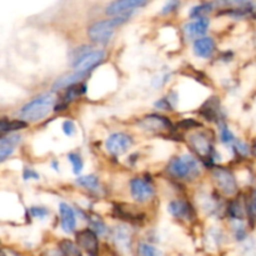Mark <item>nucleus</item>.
Returning <instances> with one entry per match:
<instances>
[{
  "instance_id": "1",
  "label": "nucleus",
  "mask_w": 256,
  "mask_h": 256,
  "mask_svg": "<svg viewBox=\"0 0 256 256\" xmlns=\"http://www.w3.org/2000/svg\"><path fill=\"white\" fill-rule=\"evenodd\" d=\"M130 16H132V12L115 15V16L109 18V19L99 20V22L90 25V28L88 29V36L95 44H108L112 38V35H114L115 30L122 26V24H125L130 19Z\"/></svg>"
},
{
  "instance_id": "2",
  "label": "nucleus",
  "mask_w": 256,
  "mask_h": 256,
  "mask_svg": "<svg viewBox=\"0 0 256 256\" xmlns=\"http://www.w3.org/2000/svg\"><path fill=\"white\" fill-rule=\"evenodd\" d=\"M55 100L56 99H55L52 92H44V94L38 95L36 98L26 102L18 112V114L25 122H36L49 115L52 108L55 106Z\"/></svg>"
},
{
  "instance_id": "3",
  "label": "nucleus",
  "mask_w": 256,
  "mask_h": 256,
  "mask_svg": "<svg viewBox=\"0 0 256 256\" xmlns=\"http://www.w3.org/2000/svg\"><path fill=\"white\" fill-rule=\"evenodd\" d=\"M168 172L176 179H195L200 174L199 162L190 155L175 156L168 165Z\"/></svg>"
},
{
  "instance_id": "4",
  "label": "nucleus",
  "mask_w": 256,
  "mask_h": 256,
  "mask_svg": "<svg viewBox=\"0 0 256 256\" xmlns=\"http://www.w3.org/2000/svg\"><path fill=\"white\" fill-rule=\"evenodd\" d=\"M189 145L192 149V152L202 159L204 162H210L212 164L214 162V148H212V140L208 136L205 132H196L189 135Z\"/></svg>"
},
{
  "instance_id": "5",
  "label": "nucleus",
  "mask_w": 256,
  "mask_h": 256,
  "mask_svg": "<svg viewBox=\"0 0 256 256\" xmlns=\"http://www.w3.org/2000/svg\"><path fill=\"white\" fill-rule=\"evenodd\" d=\"M212 178H214L215 184L222 194L232 196L238 192L236 179H235L234 174L226 168H215L214 172H212Z\"/></svg>"
},
{
  "instance_id": "6",
  "label": "nucleus",
  "mask_w": 256,
  "mask_h": 256,
  "mask_svg": "<svg viewBox=\"0 0 256 256\" xmlns=\"http://www.w3.org/2000/svg\"><path fill=\"white\" fill-rule=\"evenodd\" d=\"M105 58V52L102 49L98 50H89L85 54L80 55L79 58L74 59L72 62V68H74V72H84L88 74L92 68H95L96 65H99L100 62L104 60Z\"/></svg>"
},
{
  "instance_id": "7",
  "label": "nucleus",
  "mask_w": 256,
  "mask_h": 256,
  "mask_svg": "<svg viewBox=\"0 0 256 256\" xmlns=\"http://www.w3.org/2000/svg\"><path fill=\"white\" fill-rule=\"evenodd\" d=\"M132 146V138L125 132H114L105 142L108 152L114 156H119L126 152Z\"/></svg>"
},
{
  "instance_id": "8",
  "label": "nucleus",
  "mask_w": 256,
  "mask_h": 256,
  "mask_svg": "<svg viewBox=\"0 0 256 256\" xmlns=\"http://www.w3.org/2000/svg\"><path fill=\"white\" fill-rule=\"evenodd\" d=\"M130 192L135 202H145L154 196V186L144 178H134L130 182Z\"/></svg>"
},
{
  "instance_id": "9",
  "label": "nucleus",
  "mask_w": 256,
  "mask_h": 256,
  "mask_svg": "<svg viewBox=\"0 0 256 256\" xmlns=\"http://www.w3.org/2000/svg\"><path fill=\"white\" fill-rule=\"evenodd\" d=\"M148 2L149 0H114V2L108 5L105 12L109 16L128 14V12H132V10L145 6Z\"/></svg>"
},
{
  "instance_id": "10",
  "label": "nucleus",
  "mask_w": 256,
  "mask_h": 256,
  "mask_svg": "<svg viewBox=\"0 0 256 256\" xmlns=\"http://www.w3.org/2000/svg\"><path fill=\"white\" fill-rule=\"evenodd\" d=\"M140 126L148 132H164L172 128V122L169 119L162 115H148L140 122Z\"/></svg>"
},
{
  "instance_id": "11",
  "label": "nucleus",
  "mask_w": 256,
  "mask_h": 256,
  "mask_svg": "<svg viewBox=\"0 0 256 256\" xmlns=\"http://www.w3.org/2000/svg\"><path fill=\"white\" fill-rule=\"evenodd\" d=\"M78 244L82 248V249L86 250L89 254L95 255L99 250V242H98L96 234H95L94 230H82L79 234L76 235Z\"/></svg>"
},
{
  "instance_id": "12",
  "label": "nucleus",
  "mask_w": 256,
  "mask_h": 256,
  "mask_svg": "<svg viewBox=\"0 0 256 256\" xmlns=\"http://www.w3.org/2000/svg\"><path fill=\"white\" fill-rule=\"evenodd\" d=\"M168 210L170 214L178 219H192L195 215L194 209L189 202H184V200H172L169 205H168Z\"/></svg>"
},
{
  "instance_id": "13",
  "label": "nucleus",
  "mask_w": 256,
  "mask_h": 256,
  "mask_svg": "<svg viewBox=\"0 0 256 256\" xmlns=\"http://www.w3.org/2000/svg\"><path fill=\"white\" fill-rule=\"evenodd\" d=\"M209 19L205 16L196 18L194 22H188L184 26V32L189 39H195V38H202L209 29Z\"/></svg>"
},
{
  "instance_id": "14",
  "label": "nucleus",
  "mask_w": 256,
  "mask_h": 256,
  "mask_svg": "<svg viewBox=\"0 0 256 256\" xmlns=\"http://www.w3.org/2000/svg\"><path fill=\"white\" fill-rule=\"evenodd\" d=\"M59 212L60 219H62V229L66 234L74 232L75 228H76V215H75L74 210L65 202H60Z\"/></svg>"
},
{
  "instance_id": "15",
  "label": "nucleus",
  "mask_w": 256,
  "mask_h": 256,
  "mask_svg": "<svg viewBox=\"0 0 256 256\" xmlns=\"http://www.w3.org/2000/svg\"><path fill=\"white\" fill-rule=\"evenodd\" d=\"M192 50H194L195 55L199 58H210L215 50V42L212 38L210 36H202L198 38L195 40L194 45H192Z\"/></svg>"
},
{
  "instance_id": "16",
  "label": "nucleus",
  "mask_w": 256,
  "mask_h": 256,
  "mask_svg": "<svg viewBox=\"0 0 256 256\" xmlns=\"http://www.w3.org/2000/svg\"><path fill=\"white\" fill-rule=\"evenodd\" d=\"M22 138L16 134L8 135V136H2L0 140V162H5L10 155L14 152L15 146L20 142Z\"/></svg>"
},
{
  "instance_id": "17",
  "label": "nucleus",
  "mask_w": 256,
  "mask_h": 256,
  "mask_svg": "<svg viewBox=\"0 0 256 256\" xmlns=\"http://www.w3.org/2000/svg\"><path fill=\"white\" fill-rule=\"evenodd\" d=\"M28 126V122L22 119H14V120H9L2 118V122H0V130L2 132H16V130H22L25 129Z\"/></svg>"
},
{
  "instance_id": "18",
  "label": "nucleus",
  "mask_w": 256,
  "mask_h": 256,
  "mask_svg": "<svg viewBox=\"0 0 256 256\" xmlns=\"http://www.w3.org/2000/svg\"><path fill=\"white\" fill-rule=\"evenodd\" d=\"M86 74L84 72H74L72 74L65 75V76L59 78V79L55 82L54 84V89H62V88H68L72 84H76L78 82L82 80V76H85Z\"/></svg>"
},
{
  "instance_id": "19",
  "label": "nucleus",
  "mask_w": 256,
  "mask_h": 256,
  "mask_svg": "<svg viewBox=\"0 0 256 256\" xmlns=\"http://www.w3.org/2000/svg\"><path fill=\"white\" fill-rule=\"evenodd\" d=\"M86 90V86L84 84H72L70 86L66 88V92L64 94V102L65 104H68L72 100L76 99V98H80Z\"/></svg>"
},
{
  "instance_id": "20",
  "label": "nucleus",
  "mask_w": 256,
  "mask_h": 256,
  "mask_svg": "<svg viewBox=\"0 0 256 256\" xmlns=\"http://www.w3.org/2000/svg\"><path fill=\"white\" fill-rule=\"evenodd\" d=\"M219 112H220V105L216 99L209 100V102L202 106V114H204L205 118L209 120L216 119L218 115H219Z\"/></svg>"
},
{
  "instance_id": "21",
  "label": "nucleus",
  "mask_w": 256,
  "mask_h": 256,
  "mask_svg": "<svg viewBox=\"0 0 256 256\" xmlns=\"http://www.w3.org/2000/svg\"><path fill=\"white\" fill-rule=\"evenodd\" d=\"M76 182L80 186L85 188L88 190H98L100 186V182L98 176L95 175H84V176H79L76 179Z\"/></svg>"
},
{
  "instance_id": "22",
  "label": "nucleus",
  "mask_w": 256,
  "mask_h": 256,
  "mask_svg": "<svg viewBox=\"0 0 256 256\" xmlns=\"http://www.w3.org/2000/svg\"><path fill=\"white\" fill-rule=\"evenodd\" d=\"M60 252L64 256H82L79 248L70 240H62L59 245Z\"/></svg>"
},
{
  "instance_id": "23",
  "label": "nucleus",
  "mask_w": 256,
  "mask_h": 256,
  "mask_svg": "<svg viewBox=\"0 0 256 256\" xmlns=\"http://www.w3.org/2000/svg\"><path fill=\"white\" fill-rule=\"evenodd\" d=\"M68 160L72 162V172H74L75 175H79L82 170V156H80L78 152H70V154H68Z\"/></svg>"
},
{
  "instance_id": "24",
  "label": "nucleus",
  "mask_w": 256,
  "mask_h": 256,
  "mask_svg": "<svg viewBox=\"0 0 256 256\" xmlns=\"http://www.w3.org/2000/svg\"><path fill=\"white\" fill-rule=\"evenodd\" d=\"M212 10V4H202V5H198V6H194L190 12V16L192 18H202L210 12Z\"/></svg>"
},
{
  "instance_id": "25",
  "label": "nucleus",
  "mask_w": 256,
  "mask_h": 256,
  "mask_svg": "<svg viewBox=\"0 0 256 256\" xmlns=\"http://www.w3.org/2000/svg\"><path fill=\"white\" fill-rule=\"evenodd\" d=\"M220 139L225 144H234L236 142L234 134L230 132V129L225 124H220Z\"/></svg>"
},
{
  "instance_id": "26",
  "label": "nucleus",
  "mask_w": 256,
  "mask_h": 256,
  "mask_svg": "<svg viewBox=\"0 0 256 256\" xmlns=\"http://www.w3.org/2000/svg\"><path fill=\"white\" fill-rule=\"evenodd\" d=\"M115 240H116L118 244L122 248H128L130 244L129 234H128L126 230L122 229V228H119V229L116 230V232H115Z\"/></svg>"
},
{
  "instance_id": "27",
  "label": "nucleus",
  "mask_w": 256,
  "mask_h": 256,
  "mask_svg": "<svg viewBox=\"0 0 256 256\" xmlns=\"http://www.w3.org/2000/svg\"><path fill=\"white\" fill-rule=\"evenodd\" d=\"M139 256H162V252L149 244H140L139 245Z\"/></svg>"
},
{
  "instance_id": "28",
  "label": "nucleus",
  "mask_w": 256,
  "mask_h": 256,
  "mask_svg": "<svg viewBox=\"0 0 256 256\" xmlns=\"http://www.w3.org/2000/svg\"><path fill=\"white\" fill-rule=\"evenodd\" d=\"M229 214L232 219H236V220L242 219V206H240L239 202H234L230 204Z\"/></svg>"
},
{
  "instance_id": "29",
  "label": "nucleus",
  "mask_w": 256,
  "mask_h": 256,
  "mask_svg": "<svg viewBox=\"0 0 256 256\" xmlns=\"http://www.w3.org/2000/svg\"><path fill=\"white\" fill-rule=\"evenodd\" d=\"M30 212H32V216L36 218V219H44V218H46L48 215H49V210L42 206H32V209H30Z\"/></svg>"
},
{
  "instance_id": "30",
  "label": "nucleus",
  "mask_w": 256,
  "mask_h": 256,
  "mask_svg": "<svg viewBox=\"0 0 256 256\" xmlns=\"http://www.w3.org/2000/svg\"><path fill=\"white\" fill-rule=\"evenodd\" d=\"M75 130H76V128H75V124L72 120H65L62 122V132L66 136H72L75 134Z\"/></svg>"
},
{
  "instance_id": "31",
  "label": "nucleus",
  "mask_w": 256,
  "mask_h": 256,
  "mask_svg": "<svg viewBox=\"0 0 256 256\" xmlns=\"http://www.w3.org/2000/svg\"><path fill=\"white\" fill-rule=\"evenodd\" d=\"M155 106H156L158 109H162V110H172V106H174V104H172V99H169V98H162V99H160L159 102H155Z\"/></svg>"
},
{
  "instance_id": "32",
  "label": "nucleus",
  "mask_w": 256,
  "mask_h": 256,
  "mask_svg": "<svg viewBox=\"0 0 256 256\" xmlns=\"http://www.w3.org/2000/svg\"><path fill=\"white\" fill-rule=\"evenodd\" d=\"M232 146H234L235 152H239L240 155H248V154H249V146H248V145L245 144L244 142L236 140V142L232 144Z\"/></svg>"
},
{
  "instance_id": "33",
  "label": "nucleus",
  "mask_w": 256,
  "mask_h": 256,
  "mask_svg": "<svg viewBox=\"0 0 256 256\" xmlns=\"http://www.w3.org/2000/svg\"><path fill=\"white\" fill-rule=\"evenodd\" d=\"M180 2L179 0H170V2H168L166 4L164 5V8H162V14H170V12H172L174 10H176V8L179 6Z\"/></svg>"
},
{
  "instance_id": "34",
  "label": "nucleus",
  "mask_w": 256,
  "mask_h": 256,
  "mask_svg": "<svg viewBox=\"0 0 256 256\" xmlns=\"http://www.w3.org/2000/svg\"><path fill=\"white\" fill-rule=\"evenodd\" d=\"M92 230H94L96 234H100L102 235L105 232V230H106V228H105L104 222H100V220H92Z\"/></svg>"
},
{
  "instance_id": "35",
  "label": "nucleus",
  "mask_w": 256,
  "mask_h": 256,
  "mask_svg": "<svg viewBox=\"0 0 256 256\" xmlns=\"http://www.w3.org/2000/svg\"><path fill=\"white\" fill-rule=\"evenodd\" d=\"M199 126V122H195L194 119H185L182 122H179V128L182 129H192V128Z\"/></svg>"
},
{
  "instance_id": "36",
  "label": "nucleus",
  "mask_w": 256,
  "mask_h": 256,
  "mask_svg": "<svg viewBox=\"0 0 256 256\" xmlns=\"http://www.w3.org/2000/svg\"><path fill=\"white\" fill-rule=\"evenodd\" d=\"M22 176H24V180H29V179L38 180L39 179V174H38L35 170L29 169V168H26V169L24 170V174H22Z\"/></svg>"
},
{
  "instance_id": "37",
  "label": "nucleus",
  "mask_w": 256,
  "mask_h": 256,
  "mask_svg": "<svg viewBox=\"0 0 256 256\" xmlns=\"http://www.w3.org/2000/svg\"><path fill=\"white\" fill-rule=\"evenodd\" d=\"M252 205H254V209L256 210V190L254 192V196H252Z\"/></svg>"
},
{
  "instance_id": "38",
  "label": "nucleus",
  "mask_w": 256,
  "mask_h": 256,
  "mask_svg": "<svg viewBox=\"0 0 256 256\" xmlns=\"http://www.w3.org/2000/svg\"><path fill=\"white\" fill-rule=\"evenodd\" d=\"M234 2H245V0H234Z\"/></svg>"
}]
</instances>
